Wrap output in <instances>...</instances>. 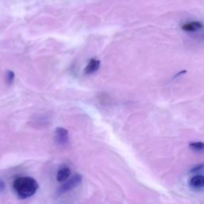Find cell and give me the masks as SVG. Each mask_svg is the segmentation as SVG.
Instances as JSON below:
<instances>
[{
	"mask_svg": "<svg viewBox=\"0 0 204 204\" xmlns=\"http://www.w3.org/2000/svg\"><path fill=\"white\" fill-rule=\"evenodd\" d=\"M13 188L19 198H27L36 193L38 184L33 178L23 176L17 178L14 181Z\"/></svg>",
	"mask_w": 204,
	"mask_h": 204,
	"instance_id": "obj_1",
	"label": "cell"
},
{
	"mask_svg": "<svg viewBox=\"0 0 204 204\" xmlns=\"http://www.w3.org/2000/svg\"><path fill=\"white\" fill-rule=\"evenodd\" d=\"M81 182H82V176L79 174H76L72 178H70L69 180L65 181L63 185L60 187L58 193L60 195H62L64 193L68 192V191L78 187L81 183Z\"/></svg>",
	"mask_w": 204,
	"mask_h": 204,
	"instance_id": "obj_2",
	"label": "cell"
},
{
	"mask_svg": "<svg viewBox=\"0 0 204 204\" xmlns=\"http://www.w3.org/2000/svg\"><path fill=\"white\" fill-rule=\"evenodd\" d=\"M55 140L60 146H66L69 142V132L64 128H57L55 130Z\"/></svg>",
	"mask_w": 204,
	"mask_h": 204,
	"instance_id": "obj_3",
	"label": "cell"
},
{
	"mask_svg": "<svg viewBox=\"0 0 204 204\" xmlns=\"http://www.w3.org/2000/svg\"><path fill=\"white\" fill-rule=\"evenodd\" d=\"M70 175H71V171L70 168L68 167H62L57 172V180L60 183H63L68 180Z\"/></svg>",
	"mask_w": 204,
	"mask_h": 204,
	"instance_id": "obj_4",
	"label": "cell"
},
{
	"mask_svg": "<svg viewBox=\"0 0 204 204\" xmlns=\"http://www.w3.org/2000/svg\"><path fill=\"white\" fill-rule=\"evenodd\" d=\"M203 27L202 23L200 22H190V23H187L186 24L183 25L182 26V29L185 31L187 32H194V31H197V30H199L200 29H202Z\"/></svg>",
	"mask_w": 204,
	"mask_h": 204,
	"instance_id": "obj_5",
	"label": "cell"
},
{
	"mask_svg": "<svg viewBox=\"0 0 204 204\" xmlns=\"http://www.w3.org/2000/svg\"><path fill=\"white\" fill-rule=\"evenodd\" d=\"M100 62L96 59H91L89 61V64L85 69V73L86 74H92L93 73L96 72L98 69L100 68Z\"/></svg>",
	"mask_w": 204,
	"mask_h": 204,
	"instance_id": "obj_6",
	"label": "cell"
},
{
	"mask_svg": "<svg viewBox=\"0 0 204 204\" xmlns=\"http://www.w3.org/2000/svg\"><path fill=\"white\" fill-rule=\"evenodd\" d=\"M190 185L195 188H200L204 186V176H195L190 180Z\"/></svg>",
	"mask_w": 204,
	"mask_h": 204,
	"instance_id": "obj_7",
	"label": "cell"
},
{
	"mask_svg": "<svg viewBox=\"0 0 204 204\" xmlns=\"http://www.w3.org/2000/svg\"><path fill=\"white\" fill-rule=\"evenodd\" d=\"M189 147L193 151L200 152L204 151V143L203 142H193L189 144Z\"/></svg>",
	"mask_w": 204,
	"mask_h": 204,
	"instance_id": "obj_8",
	"label": "cell"
},
{
	"mask_svg": "<svg viewBox=\"0 0 204 204\" xmlns=\"http://www.w3.org/2000/svg\"><path fill=\"white\" fill-rule=\"evenodd\" d=\"M15 74H14L13 71H11V70H8L6 74V81L8 85H11L13 83L14 80H15Z\"/></svg>",
	"mask_w": 204,
	"mask_h": 204,
	"instance_id": "obj_9",
	"label": "cell"
},
{
	"mask_svg": "<svg viewBox=\"0 0 204 204\" xmlns=\"http://www.w3.org/2000/svg\"><path fill=\"white\" fill-rule=\"evenodd\" d=\"M204 168V164H198V165H196V166L193 167L191 169V173H195V172H199V171H201L202 169V168Z\"/></svg>",
	"mask_w": 204,
	"mask_h": 204,
	"instance_id": "obj_10",
	"label": "cell"
},
{
	"mask_svg": "<svg viewBox=\"0 0 204 204\" xmlns=\"http://www.w3.org/2000/svg\"><path fill=\"white\" fill-rule=\"evenodd\" d=\"M5 189V183L2 180H0V192L4 191Z\"/></svg>",
	"mask_w": 204,
	"mask_h": 204,
	"instance_id": "obj_11",
	"label": "cell"
}]
</instances>
